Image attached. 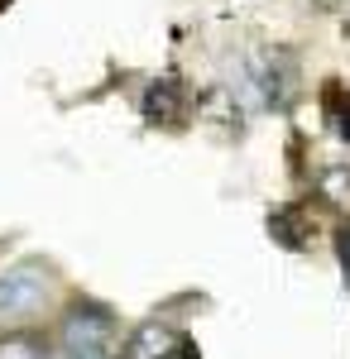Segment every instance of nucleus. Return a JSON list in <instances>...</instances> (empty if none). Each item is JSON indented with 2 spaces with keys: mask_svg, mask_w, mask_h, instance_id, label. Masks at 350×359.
I'll return each instance as SVG.
<instances>
[{
  "mask_svg": "<svg viewBox=\"0 0 350 359\" xmlns=\"http://www.w3.org/2000/svg\"><path fill=\"white\" fill-rule=\"evenodd\" d=\"M53 302V273L44 264H15L0 273V326H20Z\"/></svg>",
  "mask_w": 350,
  "mask_h": 359,
  "instance_id": "nucleus-1",
  "label": "nucleus"
},
{
  "mask_svg": "<svg viewBox=\"0 0 350 359\" xmlns=\"http://www.w3.org/2000/svg\"><path fill=\"white\" fill-rule=\"evenodd\" d=\"M110 335H115V316H110L106 306H91L82 302L67 311V321H63V355L72 359H110Z\"/></svg>",
  "mask_w": 350,
  "mask_h": 359,
  "instance_id": "nucleus-2",
  "label": "nucleus"
},
{
  "mask_svg": "<svg viewBox=\"0 0 350 359\" xmlns=\"http://www.w3.org/2000/svg\"><path fill=\"white\" fill-rule=\"evenodd\" d=\"M0 359H44V350L29 335H10V340H0Z\"/></svg>",
  "mask_w": 350,
  "mask_h": 359,
  "instance_id": "nucleus-3",
  "label": "nucleus"
},
{
  "mask_svg": "<svg viewBox=\"0 0 350 359\" xmlns=\"http://www.w3.org/2000/svg\"><path fill=\"white\" fill-rule=\"evenodd\" d=\"M336 254H341V269H346V278H350V230L336 235Z\"/></svg>",
  "mask_w": 350,
  "mask_h": 359,
  "instance_id": "nucleus-4",
  "label": "nucleus"
},
{
  "mask_svg": "<svg viewBox=\"0 0 350 359\" xmlns=\"http://www.w3.org/2000/svg\"><path fill=\"white\" fill-rule=\"evenodd\" d=\"M63 359H72V355H63Z\"/></svg>",
  "mask_w": 350,
  "mask_h": 359,
  "instance_id": "nucleus-5",
  "label": "nucleus"
}]
</instances>
